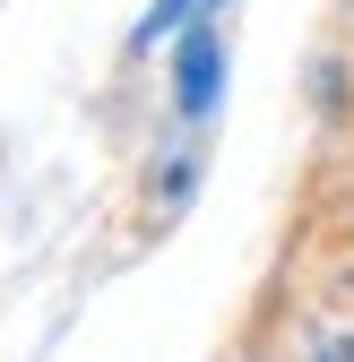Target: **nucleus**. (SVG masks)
Wrapping results in <instances>:
<instances>
[{"label": "nucleus", "mask_w": 354, "mask_h": 362, "mask_svg": "<svg viewBox=\"0 0 354 362\" xmlns=\"http://www.w3.org/2000/svg\"><path fill=\"white\" fill-rule=\"evenodd\" d=\"M207 9H225V0H156V9L139 18V43H164V35H182L190 18H207Z\"/></svg>", "instance_id": "obj_2"}, {"label": "nucleus", "mask_w": 354, "mask_h": 362, "mask_svg": "<svg viewBox=\"0 0 354 362\" xmlns=\"http://www.w3.org/2000/svg\"><path fill=\"white\" fill-rule=\"evenodd\" d=\"M216 86H225V43H216L207 18H190L173 35V104L199 121V112H216Z\"/></svg>", "instance_id": "obj_1"}]
</instances>
